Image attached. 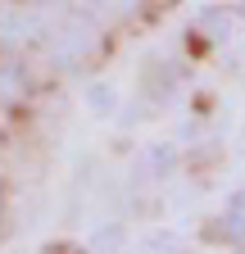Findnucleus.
Instances as JSON below:
<instances>
[{
  "instance_id": "obj_1",
  "label": "nucleus",
  "mask_w": 245,
  "mask_h": 254,
  "mask_svg": "<svg viewBox=\"0 0 245 254\" xmlns=\"http://www.w3.org/2000/svg\"><path fill=\"white\" fill-rule=\"evenodd\" d=\"M91 50H96V23H91V18L59 23L50 32V46H46V55H50L55 68H73V64H82Z\"/></svg>"
},
{
  "instance_id": "obj_2",
  "label": "nucleus",
  "mask_w": 245,
  "mask_h": 254,
  "mask_svg": "<svg viewBox=\"0 0 245 254\" xmlns=\"http://www.w3.org/2000/svg\"><path fill=\"white\" fill-rule=\"evenodd\" d=\"M46 5H18V9H5L0 14V41H9V46H27V41H41L46 37Z\"/></svg>"
},
{
  "instance_id": "obj_3",
  "label": "nucleus",
  "mask_w": 245,
  "mask_h": 254,
  "mask_svg": "<svg viewBox=\"0 0 245 254\" xmlns=\"http://www.w3.org/2000/svg\"><path fill=\"white\" fill-rule=\"evenodd\" d=\"M195 23L209 32L213 41H227V37H236V27H241L236 9H223V5H204V9L195 14Z\"/></svg>"
},
{
  "instance_id": "obj_4",
  "label": "nucleus",
  "mask_w": 245,
  "mask_h": 254,
  "mask_svg": "<svg viewBox=\"0 0 245 254\" xmlns=\"http://www.w3.org/2000/svg\"><path fill=\"white\" fill-rule=\"evenodd\" d=\"M177 159H182V150L173 145V141H155L145 150V164H150V173L155 177H173L177 173Z\"/></svg>"
},
{
  "instance_id": "obj_5",
  "label": "nucleus",
  "mask_w": 245,
  "mask_h": 254,
  "mask_svg": "<svg viewBox=\"0 0 245 254\" xmlns=\"http://www.w3.org/2000/svg\"><path fill=\"white\" fill-rule=\"evenodd\" d=\"M0 100H27V73H23V64H0Z\"/></svg>"
},
{
  "instance_id": "obj_6",
  "label": "nucleus",
  "mask_w": 245,
  "mask_h": 254,
  "mask_svg": "<svg viewBox=\"0 0 245 254\" xmlns=\"http://www.w3.org/2000/svg\"><path fill=\"white\" fill-rule=\"evenodd\" d=\"M218 232H227L232 241H236V236H245V190H232V195H227V209H223Z\"/></svg>"
},
{
  "instance_id": "obj_7",
  "label": "nucleus",
  "mask_w": 245,
  "mask_h": 254,
  "mask_svg": "<svg viewBox=\"0 0 245 254\" xmlns=\"http://www.w3.org/2000/svg\"><path fill=\"white\" fill-rule=\"evenodd\" d=\"M86 105H91V114H114V86L109 82H91L86 86Z\"/></svg>"
},
{
  "instance_id": "obj_8",
  "label": "nucleus",
  "mask_w": 245,
  "mask_h": 254,
  "mask_svg": "<svg viewBox=\"0 0 245 254\" xmlns=\"http://www.w3.org/2000/svg\"><path fill=\"white\" fill-rule=\"evenodd\" d=\"M122 241H127V232H122V222H109V227H100L96 236H91V245H96V250H118Z\"/></svg>"
},
{
  "instance_id": "obj_9",
  "label": "nucleus",
  "mask_w": 245,
  "mask_h": 254,
  "mask_svg": "<svg viewBox=\"0 0 245 254\" xmlns=\"http://www.w3.org/2000/svg\"><path fill=\"white\" fill-rule=\"evenodd\" d=\"M141 245H145V250H177V236H173V232H150Z\"/></svg>"
},
{
  "instance_id": "obj_10",
  "label": "nucleus",
  "mask_w": 245,
  "mask_h": 254,
  "mask_svg": "<svg viewBox=\"0 0 245 254\" xmlns=\"http://www.w3.org/2000/svg\"><path fill=\"white\" fill-rule=\"evenodd\" d=\"M37 5H46V0H37Z\"/></svg>"
},
{
  "instance_id": "obj_11",
  "label": "nucleus",
  "mask_w": 245,
  "mask_h": 254,
  "mask_svg": "<svg viewBox=\"0 0 245 254\" xmlns=\"http://www.w3.org/2000/svg\"><path fill=\"white\" fill-rule=\"evenodd\" d=\"M241 5H245V0H241Z\"/></svg>"
}]
</instances>
